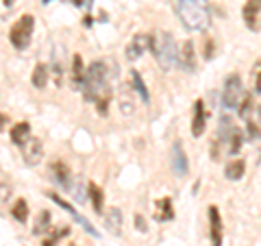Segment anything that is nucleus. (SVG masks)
Segmentation results:
<instances>
[{"label": "nucleus", "instance_id": "obj_3", "mask_svg": "<svg viewBox=\"0 0 261 246\" xmlns=\"http://www.w3.org/2000/svg\"><path fill=\"white\" fill-rule=\"evenodd\" d=\"M150 53L161 65L163 72H170L178 63V48L172 33H154L150 35Z\"/></svg>", "mask_w": 261, "mask_h": 246}, {"label": "nucleus", "instance_id": "obj_14", "mask_svg": "<svg viewBox=\"0 0 261 246\" xmlns=\"http://www.w3.org/2000/svg\"><path fill=\"white\" fill-rule=\"evenodd\" d=\"M9 135H11V142L15 146H24V144H27V139L31 137V125H29V122H18V125L11 127Z\"/></svg>", "mask_w": 261, "mask_h": 246}, {"label": "nucleus", "instance_id": "obj_10", "mask_svg": "<svg viewBox=\"0 0 261 246\" xmlns=\"http://www.w3.org/2000/svg\"><path fill=\"white\" fill-rule=\"evenodd\" d=\"M242 18L250 31H259L261 29V0H246V5L242 9Z\"/></svg>", "mask_w": 261, "mask_h": 246}, {"label": "nucleus", "instance_id": "obj_34", "mask_svg": "<svg viewBox=\"0 0 261 246\" xmlns=\"http://www.w3.org/2000/svg\"><path fill=\"white\" fill-rule=\"evenodd\" d=\"M214 57V39H207L205 44V59H211Z\"/></svg>", "mask_w": 261, "mask_h": 246}, {"label": "nucleus", "instance_id": "obj_22", "mask_svg": "<svg viewBox=\"0 0 261 246\" xmlns=\"http://www.w3.org/2000/svg\"><path fill=\"white\" fill-rule=\"evenodd\" d=\"M11 216L18 220V223H27V218H29V203H27V199H18L13 203Z\"/></svg>", "mask_w": 261, "mask_h": 246}, {"label": "nucleus", "instance_id": "obj_6", "mask_svg": "<svg viewBox=\"0 0 261 246\" xmlns=\"http://www.w3.org/2000/svg\"><path fill=\"white\" fill-rule=\"evenodd\" d=\"M22 159H24V163H27L29 168L37 166V163L44 159V146H42V139L31 135V137L27 139V144L22 146Z\"/></svg>", "mask_w": 261, "mask_h": 246}, {"label": "nucleus", "instance_id": "obj_26", "mask_svg": "<svg viewBox=\"0 0 261 246\" xmlns=\"http://www.w3.org/2000/svg\"><path fill=\"white\" fill-rule=\"evenodd\" d=\"M252 107H255V103H252V94H244V98H242V103H240V109H238V113H240V118H244V120H246V118L250 116V111H252Z\"/></svg>", "mask_w": 261, "mask_h": 246}, {"label": "nucleus", "instance_id": "obj_5", "mask_svg": "<svg viewBox=\"0 0 261 246\" xmlns=\"http://www.w3.org/2000/svg\"><path fill=\"white\" fill-rule=\"evenodd\" d=\"M242 98H244V87H242L240 75L226 77L224 87H222V105L226 109H235V107H240Z\"/></svg>", "mask_w": 261, "mask_h": 246}, {"label": "nucleus", "instance_id": "obj_16", "mask_svg": "<svg viewBox=\"0 0 261 246\" xmlns=\"http://www.w3.org/2000/svg\"><path fill=\"white\" fill-rule=\"evenodd\" d=\"M83 79H85V68H83V57L74 55L72 59V87L81 89L83 87Z\"/></svg>", "mask_w": 261, "mask_h": 246}, {"label": "nucleus", "instance_id": "obj_20", "mask_svg": "<svg viewBox=\"0 0 261 246\" xmlns=\"http://www.w3.org/2000/svg\"><path fill=\"white\" fill-rule=\"evenodd\" d=\"M48 65L46 63H37L35 65V70H33V77H31V81H33V85H35L37 89H44L46 85H48Z\"/></svg>", "mask_w": 261, "mask_h": 246}, {"label": "nucleus", "instance_id": "obj_13", "mask_svg": "<svg viewBox=\"0 0 261 246\" xmlns=\"http://www.w3.org/2000/svg\"><path fill=\"white\" fill-rule=\"evenodd\" d=\"M205 127H207V111H205V103L196 101L194 103V116H192V135L194 137H200L205 133Z\"/></svg>", "mask_w": 261, "mask_h": 246}, {"label": "nucleus", "instance_id": "obj_1", "mask_svg": "<svg viewBox=\"0 0 261 246\" xmlns=\"http://www.w3.org/2000/svg\"><path fill=\"white\" fill-rule=\"evenodd\" d=\"M176 15L187 31H205L211 24L209 0H176Z\"/></svg>", "mask_w": 261, "mask_h": 246}, {"label": "nucleus", "instance_id": "obj_12", "mask_svg": "<svg viewBox=\"0 0 261 246\" xmlns=\"http://www.w3.org/2000/svg\"><path fill=\"white\" fill-rule=\"evenodd\" d=\"M196 48H194V42L192 39H187V42H183V46L178 48V65L185 70V72H196Z\"/></svg>", "mask_w": 261, "mask_h": 246}, {"label": "nucleus", "instance_id": "obj_8", "mask_svg": "<svg viewBox=\"0 0 261 246\" xmlns=\"http://www.w3.org/2000/svg\"><path fill=\"white\" fill-rule=\"evenodd\" d=\"M170 166H172L174 177H178V179L187 177V172H190V163H187V155L183 151L181 142L172 144V151H170Z\"/></svg>", "mask_w": 261, "mask_h": 246}, {"label": "nucleus", "instance_id": "obj_32", "mask_svg": "<svg viewBox=\"0 0 261 246\" xmlns=\"http://www.w3.org/2000/svg\"><path fill=\"white\" fill-rule=\"evenodd\" d=\"M246 131H248V137H250V139H259V137H261V131H259V125H257V122L248 120Z\"/></svg>", "mask_w": 261, "mask_h": 246}, {"label": "nucleus", "instance_id": "obj_15", "mask_svg": "<svg viewBox=\"0 0 261 246\" xmlns=\"http://www.w3.org/2000/svg\"><path fill=\"white\" fill-rule=\"evenodd\" d=\"M244 172H246V161L244 159H233V161L226 163L224 177L228 179V181H240V179L244 177Z\"/></svg>", "mask_w": 261, "mask_h": 246}, {"label": "nucleus", "instance_id": "obj_29", "mask_svg": "<svg viewBox=\"0 0 261 246\" xmlns=\"http://www.w3.org/2000/svg\"><path fill=\"white\" fill-rule=\"evenodd\" d=\"M252 81H255V92L261 94V59L252 65Z\"/></svg>", "mask_w": 261, "mask_h": 246}, {"label": "nucleus", "instance_id": "obj_4", "mask_svg": "<svg viewBox=\"0 0 261 246\" xmlns=\"http://www.w3.org/2000/svg\"><path fill=\"white\" fill-rule=\"evenodd\" d=\"M33 29H35V18L33 15H20L9 29V42L15 51H27L33 37Z\"/></svg>", "mask_w": 261, "mask_h": 246}, {"label": "nucleus", "instance_id": "obj_11", "mask_svg": "<svg viewBox=\"0 0 261 246\" xmlns=\"http://www.w3.org/2000/svg\"><path fill=\"white\" fill-rule=\"evenodd\" d=\"M209 211V237H211V246H222V216L216 205H211L207 209Z\"/></svg>", "mask_w": 261, "mask_h": 246}, {"label": "nucleus", "instance_id": "obj_23", "mask_svg": "<svg viewBox=\"0 0 261 246\" xmlns=\"http://www.w3.org/2000/svg\"><path fill=\"white\" fill-rule=\"evenodd\" d=\"M48 227H50V211H42V214L37 216V220H35V225H33V233L35 235H42V233H46L48 231Z\"/></svg>", "mask_w": 261, "mask_h": 246}, {"label": "nucleus", "instance_id": "obj_27", "mask_svg": "<svg viewBox=\"0 0 261 246\" xmlns=\"http://www.w3.org/2000/svg\"><path fill=\"white\" fill-rule=\"evenodd\" d=\"M65 235H70V229L68 227H63V231H61V229H57V231H53L50 237H44L42 246H57V242H59L61 237H65Z\"/></svg>", "mask_w": 261, "mask_h": 246}, {"label": "nucleus", "instance_id": "obj_31", "mask_svg": "<svg viewBox=\"0 0 261 246\" xmlns=\"http://www.w3.org/2000/svg\"><path fill=\"white\" fill-rule=\"evenodd\" d=\"M9 196H11V185L0 183V207H5V203L9 201Z\"/></svg>", "mask_w": 261, "mask_h": 246}, {"label": "nucleus", "instance_id": "obj_30", "mask_svg": "<svg viewBox=\"0 0 261 246\" xmlns=\"http://www.w3.org/2000/svg\"><path fill=\"white\" fill-rule=\"evenodd\" d=\"M70 192H72V196H74V201H79V203H85V201H87V192L83 190L81 181L72 185V190H70Z\"/></svg>", "mask_w": 261, "mask_h": 246}, {"label": "nucleus", "instance_id": "obj_9", "mask_svg": "<svg viewBox=\"0 0 261 246\" xmlns=\"http://www.w3.org/2000/svg\"><path fill=\"white\" fill-rule=\"evenodd\" d=\"M50 179L59 187H63V190H68V192L72 190V185H74V177H72L70 168L65 166L63 161H53L50 163Z\"/></svg>", "mask_w": 261, "mask_h": 246}, {"label": "nucleus", "instance_id": "obj_37", "mask_svg": "<svg viewBox=\"0 0 261 246\" xmlns=\"http://www.w3.org/2000/svg\"><path fill=\"white\" fill-rule=\"evenodd\" d=\"M3 3H5V7H11V5L15 3V0H3Z\"/></svg>", "mask_w": 261, "mask_h": 246}, {"label": "nucleus", "instance_id": "obj_2", "mask_svg": "<svg viewBox=\"0 0 261 246\" xmlns=\"http://www.w3.org/2000/svg\"><path fill=\"white\" fill-rule=\"evenodd\" d=\"M107 79H109V68L105 61H94L89 68L85 70V79H83V94L87 101L98 103L100 98L109 96L107 89Z\"/></svg>", "mask_w": 261, "mask_h": 246}, {"label": "nucleus", "instance_id": "obj_19", "mask_svg": "<svg viewBox=\"0 0 261 246\" xmlns=\"http://www.w3.org/2000/svg\"><path fill=\"white\" fill-rule=\"evenodd\" d=\"M157 211H159V214H154V218H157L159 223H168V220H172L174 218L172 199H161V201H157Z\"/></svg>", "mask_w": 261, "mask_h": 246}, {"label": "nucleus", "instance_id": "obj_25", "mask_svg": "<svg viewBox=\"0 0 261 246\" xmlns=\"http://www.w3.org/2000/svg\"><path fill=\"white\" fill-rule=\"evenodd\" d=\"M46 196H48V199H50L53 203H57V205H59V207H61V209H65V211H68V214H70L72 218H76V216H79V214H76V211H74V207H72V205H70L68 201H63V199H61V196H59V194H55V192H46Z\"/></svg>", "mask_w": 261, "mask_h": 246}, {"label": "nucleus", "instance_id": "obj_24", "mask_svg": "<svg viewBox=\"0 0 261 246\" xmlns=\"http://www.w3.org/2000/svg\"><path fill=\"white\" fill-rule=\"evenodd\" d=\"M242 144H244V135H242V131L235 127L231 137H228V155H238L242 151Z\"/></svg>", "mask_w": 261, "mask_h": 246}, {"label": "nucleus", "instance_id": "obj_7", "mask_svg": "<svg viewBox=\"0 0 261 246\" xmlns=\"http://www.w3.org/2000/svg\"><path fill=\"white\" fill-rule=\"evenodd\" d=\"M146 51H150V35H146V33H137L135 37H130V42L126 44V59L128 61H137L142 59V55Z\"/></svg>", "mask_w": 261, "mask_h": 246}, {"label": "nucleus", "instance_id": "obj_36", "mask_svg": "<svg viewBox=\"0 0 261 246\" xmlns=\"http://www.w3.org/2000/svg\"><path fill=\"white\" fill-rule=\"evenodd\" d=\"M257 125L261 127V105H259V107H257Z\"/></svg>", "mask_w": 261, "mask_h": 246}, {"label": "nucleus", "instance_id": "obj_28", "mask_svg": "<svg viewBox=\"0 0 261 246\" xmlns=\"http://www.w3.org/2000/svg\"><path fill=\"white\" fill-rule=\"evenodd\" d=\"M128 87H124V92L120 94V107H122V113H133L135 111V103H133V98L128 101V92H126Z\"/></svg>", "mask_w": 261, "mask_h": 246}, {"label": "nucleus", "instance_id": "obj_21", "mask_svg": "<svg viewBox=\"0 0 261 246\" xmlns=\"http://www.w3.org/2000/svg\"><path fill=\"white\" fill-rule=\"evenodd\" d=\"M130 85H133V89L140 94V98L144 103L150 101V94H148V89H146V83H144V79L137 70H130Z\"/></svg>", "mask_w": 261, "mask_h": 246}, {"label": "nucleus", "instance_id": "obj_33", "mask_svg": "<svg viewBox=\"0 0 261 246\" xmlns=\"http://www.w3.org/2000/svg\"><path fill=\"white\" fill-rule=\"evenodd\" d=\"M135 227H137V231H142V233H146V231H148V227H146V223H144V218H142L140 214H137V216H135Z\"/></svg>", "mask_w": 261, "mask_h": 246}, {"label": "nucleus", "instance_id": "obj_17", "mask_svg": "<svg viewBox=\"0 0 261 246\" xmlns=\"http://www.w3.org/2000/svg\"><path fill=\"white\" fill-rule=\"evenodd\" d=\"M87 196L94 205V211L96 214H102V207H105V194H102V187L96 185V183H87Z\"/></svg>", "mask_w": 261, "mask_h": 246}, {"label": "nucleus", "instance_id": "obj_18", "mask_svg": "<svg viewBox=\"0 0 261 246\" xmlns=\"http://www.w3.org/2000/svg\"><path fill=\"white\" fill-rule=\"evenodd\" d=\"M105 227H107L113 235H120L122 233V211L118 207L109 209V214L105 216Z\"/></svg>", "mask_w": 261, "mask_h": 246}, {"label": "nucleus", "instance_id": "obj_35", "mask_svg": "<svg viewBox=\"0 0 261 246\" xmlns=\"http://www.w3.org/2000/svg\"><path fill=\"white\" fill-rule=\"evenodd\" d=\"M5 125H7V116L5 113H0V131H5Z\"/></svg>", "mask_w": 261, "mask_h": 246}, {"label": "nucleus", "instance_id": "obj_38", "mask_svg": "<svg viewBox=\"0 0 261 246\" xmlns=\"http://www.w3.org/2000/svg\"><path fill=\"white\" fill-rule=\"evenodd\" d=\"M72 3H74L76 7H81V5H83V0H72Z\"/></svg>", "mask_w": 261, "mask_h": 246}]
</instances>
